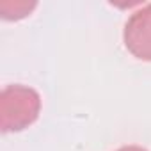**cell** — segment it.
Wrapping results in <instances>:
<instances>
[{
  "label": "cell",
  "instance_id": "6da1fadb",
  "mask_svg": "<svg viewBox=\"0 0 151 151\" xmlns=\"http://www.w3.org/2000/svg\"><path fill=\"white\" fill-rule=\"evenodd\" d=\"M41 112V96L36 89L13 84L0 93V128L2 132H22L34 124Z\"/></svg>",
  "mask_w": 151,
  "mask_h": 151
},
{
  "label": "cell",
  "instance_id": "7a4b0ae2",
  "mask_svg": "<svg viewBox=\"0 0 151 151\" xmlns=\"http://www.w3.org/2000/svg\"><path fill=\"white\" fill-rule=\"evenodd\" d=\"M123 43L135 59L151 62V4L130 14L123 29Z\"/></svg>",
  "mask_w": 151,
  "mask_h": 151
},
{
  "label": "cell",
  "instance_id": "3957f363",
  "mask_svg": "<svg viewBox=\"0 0 151 151\" xmlns=\"http://www.w3.org/2000/svg\"><path fill=\"white\" fill-rule=\"evenodd\" d=\"M36 2H25V0H20V2H6L0 4V13H2L4 20H22L25 16H29L34 9H36Z\"/></svg>",
  "mask_w": 151,
  "mask_h": 151
},
{
  "label": "cell",
  "instance_id": "277c9868",
  "mask_svg": "<svg viewBox=\"0 0 151 151\" xmlns=\"http://www.w3.org/2000/svg\"><path fill=\"white\" fill-rule=\"evenodd\" d=\"M117 151H147V149H144V147H140V146H123V147H119Z\"/></svg>",
  "mask_w": 151,
  "mask_h": 151
}]
</instances>
